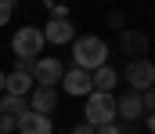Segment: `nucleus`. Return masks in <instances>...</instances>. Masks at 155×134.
Wrapping results in <instances>:
<instances>
[{
    "label": "nucleus",
    "mask_w": 155,
    "mask_h": 134,
    "mask_svg": "<svg viewBox=\"0 0 155 134\" xmlns=\"http://www.w3.org/2000/svg\"><path fill=\"white\" fill-rule=\"evenodd\" d=\"M69 134H94V127H90V123H79V127H72Z\"/></svg>",
    "instance_id": "412c9836"
},
{
    "label": "nucleus",
    "mask_w": 155,
    "mask_h": 134,
    "mask_svg": "<svg viewBox=\"0 0 155 134\" xmlns=\"http://www.w3.org/2000/svg\"><path fill=\"white\" fill-rule=\"evenodd\" d=\"M61 4H65V0H61Z\"/></svg>",
    "instance_id": "a878e982"
},
{
    "label": "nucleus",
    "mask_w": 155,
    "mask_h": 134,
    "mask_svg": "<svg viewBox=\"0 0 155 134\" xmlns=\"http://www.w3.org/2000/svg\"><path fill=\"white\" fill-rule=\"evenodd\" d=\"M18 131H22V134H54V127H51V116L25 112V116L18 120Z\"/></svg>",
    "instance_id": "ddd939ff"
},
{
    "label": "nucleus",
    "mask_w": 155,
    "mask_h": 134,
    "mask_svg": "<svg viewBox=\"0 0 155 134\" xmlns=\"http://www.w3.org/2000/svg\"><path fill=\"white\" fill-rule=\"evenodd\" d=\"M61 73H65V65L58 58H36L33 62V84L36 87H58L61 84Z\"/></svg>",
    "instance_id": "423d86ee"
},
{
    "label": "nucleus",
    "mask_w": 155,
    "mask_h": 134,
    "mask_svg": "<svg viewBox=\"0 0 155 134\" xmlns=\"http://www.w3.org/2000/svg\"><path fill=\"white\" fill-rule=\"evenodd\" d=\"M83 123H90V127L116 123V94L90 91V94H87V109H83Z\"/></svg>",
    "instance_id": "f03ea898"
},
{
    "label": "nucleus",
    "mask_w": 155,
    "mask_h": 134,
    "mask_svg": "<svg viewBox=\"0 0 155 134\" xmlns=\"http://www.w3.org/2000/svg\"><path fill=\"white\" fill-rule=\"evenodd\" d=\"M116 116H123V123H137L144 116V101L137 91H126V94H116Z\"/></svg>",
    "instance_id": "1a4fd4ad"
},
{
    "label": "nucleus",
    "mask_w": 155,
    "mask_h": 134,
    "mask_svg": "<svg viewBox=\"0 0 155 134\" xmlns=\"http://www.w3.org/2000/svg\"><path fill=\"white\" fill-rule=\"evenodd\" d=\"M29 112H40V116H51L58 109V87H33L29 91Z\"/></svg>",
    "instance_id": "9b49d317"
},
{
    "label": "nucleus",
    "mask_w": 155,
    "mask_h": 134,
    "mask_svg": "<svg viewBox=\"0 0 155 134\" xmlns=\"http://www.w3.org/2000/svg\"><path fill=\"white\" fill-rule=\"evenodd\" d=\"M90 84H94V91H101V94H116L119 73L112 69V65H101V69H94V73H90Z\"/></svg>",
    "instance_id": "f8f14e48"
},
{
    "label": "nucleus",
    "mask_w": 155,
    "mask_h": 134,
    "mask_svg": "<svg viewBox=\"0 0 155 134\" xmlns=\"http://www.w3.org/2000/svg\"><path fill=\"white\" fill-rule=\"evenodd\" d=\"M148 33H141V29H123L119 33V51L123 54H130V58H148Z\"/></svg>",
    "instance_id": "9d476101"
},
{
    "label": "nucleus",
    "mask_w": 155,
    "mask_h": 134,
    "mask_svg": "<svg viewBox=\"0 0 155 134\" xmlns=\"http://www.w3.org/2000/svg\"><path fill=\"white\" fill-rule=\"evenodd\" d=\"M47 11H51V18H69V7L61 0H47Z\"/></svg>",
    "instance_id": "2eb2a0df"
},
{
    "label": "nucleus",
    "mask_w": 155,
    "mask_h": 134,
    "mask_svg": "<svg viewBox=\"0 0 155 134\" xmlns=\"http://www.w3.org/2000/svg\"><path fill=\"white\" fill-rule=\"evenodd\" d=\"M4 4H11V7H15V4H18V0H4Z\"/></svg>",
    "instance_id": "393cba45"
},
{
    "label": "nucleus",
    "mask_w": 155,
    "mask_h": 134,
    "mask_svg": "<svg viewBox=\"0 0 155 134\" xmlns=\"http://www.w3.org/2000/svg\"><path fill=\"white\" fill-rule=\"evenodd\" d=\"M94 134H119L116 123H105V127H94Z\"/></svg>",
    "instance_id": "aec40b11"
},
{
    "label": "nucleus",
    "mask_w": 155,
    "mask_h": 134,
    "mask_svg": "<svg viewBox=\"0 0 155 134\" xmlns=\"http://www.w3.org/2000/svg\"><path fill=\"white\" fill-rule=\"evenodd\" d=\"M123 76H126L130 91L144 94L148 87H155V62H152V58H130V65H126Z\"/></svg>",
    "instance_id": "20e7f679"
},
{
    "label": "nucleus",
    "mask_w": 155,
    "mask_h": 134,
    "mask_svg": "<svg viewBox=\"0 0 155 134\" xmlns=\"http://www.w3.org/2000/svg\"><path fill=\"white\" fill-rule=\"evenodd\" d=\"M119 134H137V123H123V127H119Z\"/></svg>",
    "instance_id": "4be33fe9"
},
{
    "label": "nucleus",
    "mask_w": 155,
    "mask_h": 134,
    "mask_svg": "<svg viewBox=\"0 0 155 134\" xmlns=\"http://www.w3.org/2000/svg\"><path fill=\"white\" fill-rule=\"evenodd\" d=\"M33 91V62H25V58H18L15 62V69L4 76V94H15V98H25Z\"/></svg>",
    "instance_id": "39448f33"
},
{
    "label": "nucleus",
    "mask_w": 155,
    "mask_h": 134,
    "mask_svg": "<svg viewBox=\"0 0 155 134\" xmlns=\"http://www.w3.org/2000/svg\"><path fill=\"white\" fill-rule=\"evenodd\" d=\"M105 22H108L116 33H123V29H126V22H123V11H108V15H105Z\"/></svg>",
    "instance_id": "dca6fc26"
},
{
    "label": "nucleus",
    "mask_w": 155,
    "mask_h": 134,
    "mask_svg": "<svg viewBox=\"0 0 155 134\" xmlns=\"http://www.w3.org/2000/svg\"><path fill=\"white\" fill-rule=\"evenodd\" d=\"M40 33H43V44H58V47L76 40V26H72L69 18H51Z\"/></svg>",
    "instance_id": "6e6552de"
},
{
    "label": "nucleus",
    "mask_w": 155,
    "mask_h": 134,
    "mask_svg": "<svg viewBox=\"0 0 155 134\" xmlns=\"http://www.w3.org/2000/svg\"><path fill=\"white\" fill-rule=\"evenodd\" d=\"M11 51L18 58H25V62H36L40 51H43V33H40L36 26H22L15 33V40H11Z\"/></svg>",
    "instance_id": "7ed1b4c3"
},
{
    "label": "nucleus",
    "mask_w": 155,
    "mask_h": 134,
    "mask_svg": "<svg viewBox=\"0 0 155 134\" xmlns=\"http://www.w3.org/2000/svg\"><path fill=\"white\" fill-rule=\"evenodd\" d=\"M18 131V120H11V116H0V134H11Z\"/></svg>",
    "instance_id": "a211bd4d"
},
{
    "label": "nucleus",
    "mask_w": 155,
    "mask_h": 134,
    "mask_svg": "<svg viewBox=\"0 0 155 134\" xmlns=\"http://www.w3.org/2000/svg\"><path fill=\"white\" fill-rule=\"evenodd\" d=\"M141 101H144V112H155V87H148L141 94Z\"/></svg>",
    "instance_id": "f3484780"
},
{
    "label": "nucleus",
    "mask_w": 155,
    "mask_h": 134,
    "mask_svg": "<svg viewBox=\"0 0 155 134\" xmlns=\"http://www.w3.org/2000/svg\"><path fill=\"white\" fill-rule=\"evenodd\" d=\"M61 91H65V94H72V98H87V94L94 91L90 73H87V69H76V65H72V69H65V73H61Z\"/></svg>",
    "instance_id": "0eeeda50"
},
{
    "label": "nucleus",
    "mask_w": 155,
    "mask_h": 134,
    "mask_svg": "<svg viewBox=\"0 0 155 134\" xmlns=\"http://www.w3.org/2000/svg\"><path fill=\"white\" fill-rule=\"evenodd\" d=\"M72 65H76V69H87V73L108 65V44H105L101 36H94V33L76 36V40H72Z\"/></svg>",
    "instance_id": "f257e3e1"
},
{
    "label": "nucleus",
    "mask_w": 155,
    "mask_h": 134,
    "mask_svg": "<svg viewBox=\"0 0 155 134\" xmlns=\"http://www.w3.org/2000/svg\"><path fill=\"white\" fill-rule=\"evenodd\" d=\"M25 112H29V101H25V98H15V94H4V98H0V116L22 120Z\"/></svg>",
    "instance_id": "4468645a"
},
{
    "label": "nucleus",
    "mask_w": 155,
    "mask_h": 134,
    "mask_svg": "<svg viewBox=\"0 0 155 134\" xmlns=\"http://www.w3.org/2000/svg\"><path fill=\"white\" fill-rule=\"evenodd\" d=\"M11 15H15V7L0 0V26H7V22H11Z\"/></svg>",
    "instance_id": "6ab92c4d"
},
{
    "label": "nucleus",
    "mask_w": 155,
    "mask_h": 134,
    "mask_svg": "<svg viewBox=\"0 0 155 134\" xmlns=\"http://www.w3.org/2000/svg\"><path fill=\"white\" fill-rule=\"evenodd\" d=\"M144 123H148V134H155V112H148V120H144Z\"/></svg>",
    "instance_id": "5701e85b"
},
{
    "label": "nucleus",
    "mask_w": 155,
    "mask_h": 134,
    "mask_svg": "<svg viewBox=\"0 0 155 134\" xmlns=\"http://www.w3.org/2000/svg\"><path fill=\"white\" fill-rule=\"evenodd\" d=\"M4 76H7V73H0V91H4Z\"/></svg>",
    "instance_id": "b1692460"
}]
</instances>
